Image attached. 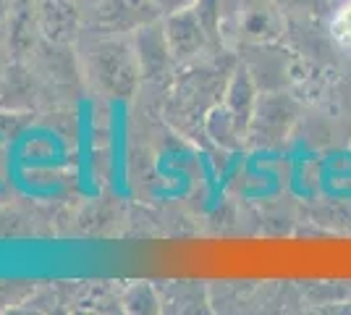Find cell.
I'll use <instances>...</instances> for the list:
<instances>
[{"mask_svg": "<svg viewBox=\"0 0 351 315\" xmlns=\"http://www.w3.org/2000/svg\"><path fill=\"white\" fill-rule=\"evenodd\" d=\"M45 40L71 45L84 30V11L76 0H32Z\"/></svg>", "mask_w": 351, "mask_h": 315, "instance_id": "cell-8", "label": "cell"}, {"mask_svg": "<svg viewBox=\"0 0 351 315\" xmlns=\"http://www.w3.org/2000/svg\"><path fill=\"white\" fill-rule=\"evenodd\" d=\"M283 14H296V16H307V14H317L322 8L325 0H273Z\"/></svg>", "mask_w": 351, "mask_h": 315, "instance_id": "cell-10", "label": "cell"}, {"mask_svg": "<svg viewBox=\"0 0 351 315\" xmlns=\"http://www.w3.org/2000/svg\"><path fill=\"white\" fill-rule=\"evenodd\" d=\"M11 5H14V0H0V32L5 30V24H8V16H11Z\"/></svg>", "mask_w": 351, "mask_h": 315, "instance_id": "cell-12", "label": "cell"}, {"mask_svg": "<svg viewBox=\"0 0 351 315\" xmlns=\"http://www.w3.org/2000/svg\"><path fill=\"white\" fill-rule=\"evenodd\" d=\"M158 5H160L165 14H173V11H181V8H189L194 5L197 0H155Z\"/></svg>", "mask_w": 351, "mask_h": 315, "instance_id": "cell-11", "label": "cell"}, {"mask_svg": "<svg viewBox=\"0 0 351 315\" xmlns=\"http://www.w3.org/2000/svg\"><path fill=\"white\" fill-rule=\"evenodd\" d=\"M257 97H260V87H257L252 71L244 66V60H239L231 69L223 100L207 113V135L215 137L226 148H239L249 135V124L254 116Z\"/></svg>", "mask_w": 351, "mask_h": 315, "instance_id": "cell-2", "label": "cell"}, {"mask_svg": "<svg viewBox=\"0 0 351 315\" xmlns=\"http://www.w3.org/2000/svg\"><path fill=\"white\" fill-rule=\"evenodd\" d=\"M76 3H79V5H84V8H87L89 3H95V0H76Z\"/></svg>", "mask_w": 351, "mask_h": 315, "instance_id": "cell-13", "label": "cell"}, {"mask_svg": "<svg viewBox=\"0 0 351 315\" xmlns=\"http://www.w3.org/2000/svg\"><path fill=\"white\" fill-rule=\"evenodd\" d=\"M162 30H165V40L178 66H189L194 60H199V56L215 43L194 5L165 14Z\"/></svg>", "mask_w": 351, "mask_h": 315, "instance_id": "cell-5", "label": "cell"}, {"mask_svg": "<svg viewBox=\"0 0 351 315\" xmlns=\"http://www.w3.org/2000/svg\"><path fill=\"white\" fill-rule=\"evenodd\" d=\"M286 34V14L273 0L239 3L236 37L247 45H276Z\"/></svg>", "mask_w": 351, "mask_h": 315, "instance_id": "cell-6", "label": "cell"}, {"mask_svg": "<svg viewBox=\"0 0 351 315\" xmlns=\"http://www.w3.org/2000/svg\"><path fill=\"white\" fill-rule=\"evenodd\" d=\"M299 119V103L283 90L260 92L247 139L257 148H278Z\"/></svg>", "mask_w": 351, "mask_h": 315, "instance_id": "cell-4", "label": "cell"}, {"mask_svg": "<svg viewBox=\"0 0 351 315\" xmlns=\"http://www.w3.org/2000/svg\"><path fill=\"white\" fill-rule=\"evenodd\" d=\"M165 11L155 0H95L84 11V30L103 34H134L160 21Z\"/></svg>", "mask_w": 351, "mask_h": 315, "instance_id": "cell-3", "label": "cell"}, {"mask_svg": "<svg viewBox=\"0 0 351 315\" xmlns=\"http://www.w3.org/2000/svg\"><path fill=\"white\" fill-rule=\"evenodd\" d=\"M76 47L82 74L87 76L92 90L110 100H126L136 95L142 71L132 34H103L82 30Z\"/></svg>", "mask_w": 351, "mask_h": 315, "instance_id": "cell-1", "label": "cell"}, {"mask_svg": "<svg viewBox=\"0 0 351 315\" xmlns=\"http://www.w3.org/2000/svg\"><path fill=\"white\" fill-rule=\"evenodd\" d=\"M3 60L5 58H3V50H0V71H3Z\"/></svg>", "mask_w": 351, "mask_h": 315, "instance_id": "cell-14", "label": "cell"}, {"mask_svg": "<svg viewBox=\"0 0 351 315\" xmlns=\"http://www.w3.org/2000/svg\"><path fill=\"white\" fill-rule=\"evenodd\" d=\"M134 47H136V58H139V71H142V82L147 84H162L171 79V71L176 66V58L165 40V30H162V19L155 24H147L139 32H134Z\"/></svg>", "mask_w": 351, "mask_h": 315, "instance_id": "cell-7", "label": "cell"}, {"mask_svg": "<svg viewBox=\"0 0 351 315\" xmlns=\"http://www.w3.org/2000/svg\"><path fill=\"white\" fill-rule=\"evenodd\" d=\"M330 34L343 47H351V0H346L330 19Z\"/></svg>", "mask_w": 351, "mask_h": 315, "instance_id": "cell-9", "label": "cell"}]
</instances>
